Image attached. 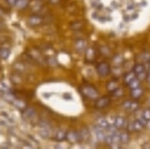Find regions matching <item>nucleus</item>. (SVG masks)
Segmentation results:
<instances>
[{
    "label": "nucleus",
    "instance_id": "obj_1",
    "mask_svg": "<svg viewBox=\"0 0 150 149\" xmlns=\"http://www.w3.org/2000/svg\"><path fill=\"white\" fill-rule=\"evenodd\" d=\"M81 93L84 96L90 99H97L99 96L97 89L92 86H84L80 88Z\"/></svg>",
    "mask_w": 150,
    "mask_h": 149
},
{
    "label": "nucleus",
    "instance_id": "obj_2",
    "mask_svg": "<svg viewBox=\"0 0 150 149\" xmlns=\"http://www.w3.org/2000/svg\"><path fill=\"white\" fill-rule=\"evenodd\" d=\"M97 72L101 77H106L111 72V68L109 64L105 62H102L98 64L97 67Z\"/></svg>",
    "mask_w": 150,
    "mask_h": 149
},
{
    "label": "nucleus",
    "instance_id": "obj_3",
    "mask_svg": "<svg viewBox=\"0 0 150 149\" xmlns=\"http://www.w3.org/2000/svg\"><path fill=\"white\" fill-rule=\"evenodd\" d=\"M66 140L69 142L74 144L82 141L83 139L80 132L76 130H71L67 132Z\"/></svg>",
    "mask_w": 150,
    "mask_h": 149
},
{
    "label": "nucleus",
    "instance_id": "obj_4",
    "mask_svg": "<svg viewBox=\"0 0 150 149\" xmlns=\"http://www.w3.org/2000/svg\"><path fill=\"white\" fill-rule=\"evenodd\" d=\"M111 103V99L107 96H102L96 99L95 106L96 108L102 109L109 106Z\"/></svg>",
    "mask_w": 150,
    "mask_h": 149
},
{
    "label": "nucleus",
    "instance_id": "obj_5",
    "mask_svg": "<svg viewBox=\"0 0 150 149\" xmlns=\"http://www.w3.org/2000/svg\"><path fill=\"white\" fill-rule=\"evenodd\" d=\"M147 122V121L143 118L141 120L139 119V120H136L132 124V129L136 132L140 131L142 130H143L145 126H146Z\"/></svg>",
    "mask_w": 150,
    "mask_h": 149
},
{
    "label": "nucleus",
    "instance_id": "obj_6",
    "mask_svg": "<svg viewBox=\"0 0 150 149\" xmlns=\"http://www.w3.org/2000/svg\"><path fill=\"white\" fill-rule=\"evenodd\" d=\"M104 129L99 127V125H96L94 127V131L95 132L96 135L97 139L101 141H104L106 138V135L104 133Z\"/></svg>",
    "mask_w": 150,
    "mask_h": 149
},
{
    "label": "nucleus",
    "instance_id": "obj_7",
    "mask_svg": "<svg viewBox=\"0 0 150 149\" xmlns=\"http://www.w3.org/2000/svg\"><path fill=\"white\" fill-rule=\"evenodd\" d=\"M126 123V120L123 117L121 116L116 117L115 118L114 125L116 129H121L124 127Z\"/></svg>",
    "mask_w": 150,
    "mask_h": 149
},
{
    "label": "nucleus",
    "instance_id": "obj_8",
    "mask_svg": "<svg viewBox=\"0 0 150 149\" xmlns=\"http://www.w3.org/2000/svg\"><path fill=\"white\" fill-rule=\"evenodd\" d=\"M145 66L142 64H136L133 67V71L136 76L145 72Z\"/></svg>",
    "mask_w": 150,
    "mask_h": 149
},
{
    "label": "nucleus",
    "instance_id": "obj_9",
    "mask_svg": "<svg viewBox=\"0 0 150 149\" xmlns=\"http://www.w3.org/2000/svg\"><path fill=\"white\" fill-rule=\"evenodd\" d=\"M67 132L63 130H59L55 135V140L58 142H62L66 140Z\"/></svg>",
    "mask_w": 150,
    "mask_h": 149
},
{
    "label": "nucleus",
    "instance_id": "obj_10",
    "mask_svg": "<svg viewBox=\"0 0 150 149\" xmlns=\"http://www.w3.org/2000/svg\"><path fill=\"white\" fill-rule=\"evenodd\" d=\"M143 94V90L141 88H138L135 89H131L130 95L132 98L134 99H138Z\"/></svg>",
    "mask_w": 150,
    "mask_h": 149
},
{
    "label": "nucleus",
    "instance_id": "obj_11",
    "mask_svg": "<svg viewBox=\"0 0 150 149\" xmlns=\"http://www.w3.org/2000/svg\"><path fill=\"white\" fill-rule=\"evenodd\" d=\"M118 88V83L116 81H110L107 84V89L111 93Z\"/></svg>",
    "mask_w": 150,
    "mask_h": 149
},
{
    "label": "nucleus",
    "instance_id": "obj_12",
    "mask_svg": "<svg viewBox=\"0 0 150 149\" xmlns=\"http://www.w3.org/2000/svg\"><path fill=\"white\" fill-rule=\"evenodd\" d=\"M120 142L123 144H127L130 140V135L127 132H123L119 135Z\"/></svg>",
    "mask_w": 150,
    "mask_h": 149
},
{
    "label": "nucleus",
    "instance_id": "obj_13",
    "mask_svg": "<svg viewBox=\"0 0 150 149\" xmlns=\"http://www.w3.org/2000/svg\"><path fill=\"white\" fill-rule=\"evenodd\" d=\"M136 74L133 71L132 72H128L125 76L124 81L126 84H129L131 81L136 78Z\"/></svg>",
    "mask_w": 150,
    "mask_h": 149
},
{
    "label": "nucleus",
    "instance_id": "obj_14",
    "mask_svg": "<svg viewBox=\"0 0 150 149\" xmlns=\"http://www.w3.org/2000/svg\"><path fill=\"white\" fill-rule=\"evenodd\" d=\"M131 89H135L137 88H140V81L138 79L137 77L133 79L130 82V83L128 84Z\"/></svg>",
    "mask_w": 150,
    "mask_h": 149
},
{
    "label": "nucleus",
    "instance_id": "obj_15",
    "mask_svg": "<svg viewBox=\"0 0 150 149\" xmlns=\"http://www.w3.org/2000/svg\"><path fill=\"white\" fill-rule=\"evenodd\" d=\"M111 93L113 96L119 98V97L123 96V94H124V91L121 88H118Z\"/></svg>",
    "mask_w": 150,
    "mask_h": 149
},
{
    "label": "nucleus",
    "instance_id": "obj_16",
    "mask_svg": "<svg viewBox=\"0 0 150 149\" xmlns=\"http://www.w3.org/2000/svg\"><path fill=\"white\" fill-rule=\"evenodd\" d=\"M142 118L146 120V121H150V109L148 108L145 110L143 112L142 114Z\"/></svg>",
    "mask_w": 150,
    "mask_h": 149
},
{
    "label": "nucleus",
    "instance_id": "obj_17",
    "mask_svg": "<svg viewBox=\"0 0 150 149\" xmlns=\"http://www.w3.org/2000/svg\"><path fill=\"white\" fill-rule=\"evenodd\" d=\"M30 22L32 25H38L41 23V20L40 18L37 17H33L30 20Z\"/></svg>",
    "mask_w": 150,
    "mask_h": 149
},
{
    "label": "nucleus",
    "instance_id": "obj_18",
    "mask_svg": "<svg viewBox=\"0 0 150 149\" xmlns=\"http://www.w3.org/2000/svg\"><path fill=\"white\" fill-rule=\"evenodd\" d=\"M139 108V104L136 101H131L129 110L132 111H136Z\"/></svg>",
    "mask_w": 150,
    "mask_h": 149
},
{
    "label": "nucleus",
    "instance_id": "obj_19",
    "mask_svg": "<svg viewBox=\"0 0 150 149\" xmlns=\"http://www.w3.org/2000/svg\"><path fill=\"white\" fill-rule=\"evenodd\" d=\"M27 4V0H18L16 6L20 8H24L26 6Z\"/></svg>",
    "mask_w": 150,
    "mask_h": 149
},
{
    "label": "nucleus",
    "instance_id": "obj_20",
    "mask_svg": "<svg viewBox=\"0 0 150 149\" xmlns=\"http://www.w3.org/2000/svg\"><path fill=\"white\" fill-rule=\"evenodd\" d=\"M141 60L143 61L147 62L150 61V54L149 53H144L141 56Z\"/></svg>",
    "mask_w": 150,
    "mask_h": 149
},
{
    "label": "nucleus",
    "instance_id": "obj_21",
    "mask_svg": "<svg viewBox=\"0 0 150 149\" xmlns=\"http://www.w3.org/2000/svg\"><path fill=\"white\" fill-rule=\"evenodd\" d=\"M131 103V101H126L123 102V103H122V106H123V107H124L125 108H126L127 110H129Z\"/></svg>",
    "mask_w": 150,
    "mask_h": 149
},
{
    "label": "nucleus",
    "instance_id": "obj_22",
    "mask_svg": "<svg viewBox=\"0 0 150 149\" xmlns=\"http://www.w3.org/2000/svg\"><path fill=\"white\" fill-rule=\"evenodd\" d=\"M18 0H7L8 3L11 6H16Z\"/></svg>",
    "mask_w": 150,
    "mask_h": 149
},
{
    "label": "nucleus",
    "instance_id": "obj_23",
    "mask_svg": "<svg viewBox=\"0 0 150 149\" xmlns=\"http://www.w3.org/2000/svg\"><path fill=\"white\" fill-rule=\"evenodd\" d=\"M146 79L148 82L150 83V74L147 73V74H146Z\"/></svg>",
    "mask_w": 150,
    "mask_h": 149
},
{
    "label": "nucleus",
    "instance_id": "obj_24",
    "mask_svg": "<svg viewBox=\"0 0 150 149\" xmlns=\"http://www.w3.org/2000/svg\"><path fill=\"white\" fill-rule=\"evenodd\" d=\"M134 6L133 5H130L128 7V9L131 10V9H134Z\"/></svg>",
    "mask_w": 150,
    "mask_h": 149
},
{
    "label": "nucleus",
    "instance_id": "obj_25",
    "mask_svg": "<svg viewBox=\"0 0 150 149\" xmlns=\"http://www.w3.org/2000/svg\"><path fill=\"white\" fill-rule=\"evenodd\" d=\"M148 73L150 74V66L149 67L148 72Z\"/></svg>",
    "mask_w": 150,
    "mask_h": 149
},
{
    "label": "nucleus",
    "instance_id": "obj_26",
    "mask_svg": "<svg viewBox=\"0 0 150 149\" xmlns=\"http://www.w3.org/2000/svg\"></svg>",
    "mask_w": 150,
    "mask_h": 149
}]
</instances>
